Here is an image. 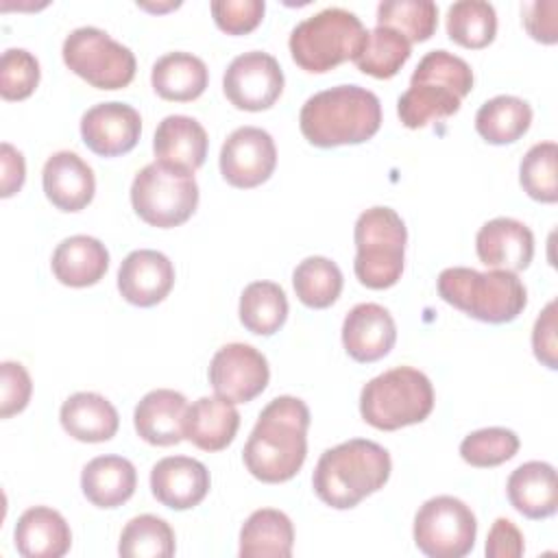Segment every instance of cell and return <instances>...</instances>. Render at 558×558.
I'll return each instance as SVG.
<instances>
[{"label": "cell", "instance_id": "17", "mask_svg": "<svg viewBox=\"0 0 558 558\" xmlns=\"http://www.w3.org/2000/svg\"><path fill=\"white\" fill-rule=\"evenodd\" d=\"M209 484L207 466L187 456L161 458L150 471V490L155 499L172 510L198 506L207 497Z\"/></svg>", "mask_w": 558, "mask_h": 558}, {"label": "cell", "instance_id": "14", "mask_svg": "<svg viewBox=\"0 0 558 558\" xmlns=\"http://www.w3.org/2000/svg\"><path fill=\"white\" fill-rule=\"evenodd\" d=\"M277 166V148L268 131L259 126L235 129L220 148V174L240 190L257 187L270 179Z\"/></svg>", "mask_w": 558, "mask_h": 558}, {"label": "cell", "instance_id": "23", "mask_svg": "<svg viewBox=\"0 0 558 558\" xmlns=\"http://www.w3.org/2000/svg\"><path fill=\"white\" fill-rule=\"evenodd\" d=\"M207 131L190 116H166L155 131V161L194 172L207 157Z\"/></svg>", "mask_w": 558, "mask_h": 558}, {"label": "cell", "instance_id": "24", "mask_svg": "<svg viewBox=\"0 0 558 558\" xmlns=\"http://www.w3.org/2000/svg\"><path fill=\"white\" fill-rule=\"evenodd\" d=\"M240 412L222 397L196 399L183 418V438L203 451H220L235 438Z\"/></svg>", "mask_w": 558, "mask_h": 558}, {"label": "cell", "instance_id": "29", "mask_svg": "<svg viewBox=\"0 0 558 558\" xmlns=\"http://www.w3.org/2000/svg\"><path fill=\"white\" fill-rule=\"evenodd\" d=\"M150 83L163 100L187 102L205 92L209 83V70L201 57L174 50L153 63Z\"/></svg>", "mask_w": 558, "mask_h": 558}, {"label": "cell", "instance_id": "36", "mask_svg": "<svg viewBox=\"0 0 558 558\" xmlns=\"http://www.w3.org/2000/svg\"><path fill=\"white\" fill-rule=\"evenodd\" d=\"M118 551L124 558H170L174 556V532L155 514L133 517L120 534Z\"/></svg>", "mask_w": 558, "mask_h": 558}, {"label": "cell", "instance_id": "25", "mask_svg": "<svg viewBox=\"0 0 558 558\" xmlns=\"http://www.w3.org/2000/svg\"><path fill=\"white\" fill-rule=\"evenodd\" d=\"M508 499L527 519H547L558 508L556 469L549 462L530 460L517 466L506 484Z\"/></svg>", "mask_w": 558, "mask_h": 558}, {"label": "cell", "instance_id": "9", "mask_svg": "<svg viewBox=\"0 0 558 558\" xmlns=\"http://www.w3.org/2000/svg\"><path fill=\"white\" fill-rule=\"evenodd\" d=\"M131 205L150 227L170 229L183 225L198 205L194 172L153 161L131 183Z\"/></svg>", "mask_w": 558, "mask_h": 558}, {"label": "cell", "instance_id": "12", "mask_svg": "<svg viewBox=\"0 0 558 558\" xmlns=\"http://www.w3.org/2000/svg\"><path fill=\"white\" fill-rule=\"evenodd\" d=\"M222 89L235 109H270L283 92L281 65L272 54L262 50L238 54L225 70Z\"/></svg>", "mask_w": 558, "mask_h": 558}, {"label": "cell", "instance_id": "46", "mask_svg": "<svg viewBox=\"0 0 558 558\" xmlns=\"http://www.w3.org/2000/svg\"><path fill=\"white\" fill-rule=\"evenodd\" d=\"M0 166H2V177H0V196L9 198L13 196L26 177V163L24 155L13 148L9 142H2L0 146Z\"/></svg>", "mask_w": 558, "mask_h": 558}, {"label": "cell", "instance_id": "7", "mask_svg": "<svg viewBox=\"0 0 558 558\" xmlns=\"http://www.w3.org/2000/svg\"><path fill=\"white\" fill-rule=\"evenodd\" d=\"M434 408V388L425 373L397 366L373 377L360 392V414L375 429L395 432L421 423Z\"/></svg>", "mask_w": 558, "mask_h": 558}, {"label": "cell", "instance_id": "41", "mask_svg": "<svg viewBox=\"0 0 558 558\" xmlns=\"http://www.w3.org/2000/svg\"><path fill=\"white\" fill-rule=\"evenodd\" d=\"M266 11L264 0H214L211 15L220 31L229 35H244L257 28Z\"/></svg>", "mask_w": 558, "mask_h": 558}, {"label": "cell", "instance_id": "32", "mask_svg": "<svg viewBox=\"0 0 558 558\" xmlns=\"http://www.w3.org/2000/svg\"><path fill=\"white\" fill-rule=\"evenodd\" d=\"M240 323L257 336H272L288 318V296L275 281H253L240 296Z\"/></svg>", "mask_w": 558, "mask_h": 558}, {"label": "cell", "instance_id": "39", "mask_svg": "<svg viewBox=\"0 0 558 558\" xmlns=\"http://www.w3.org/2000/svg\"><path fill=\"white\" fill-rule=\"evenodd\" d=\"M519 451V436L506 427H484L471 432L460 442V456L466 464L488 469L508 462Z\"/></svg>", "mask_w": 558, "mask_h": 558}, {"label": "cell", "instance_id": "1", "mask_svg": "<svg viewBox=\"0 0 558 558\" xmlns=\"http://www.w3.org/2000/svg\"><path fill=\"white\" fill-rule=\"evenodd\" d=\"M310 410L299 397H275L257 416L242 458L253 477L266 484L292 480L307 456Z\"/></svg>", "mask_w": 558, "mask_h": 558}, {"label": "cell", "instance_id": "35", "mask_svg": "<svg viewBox=\"0 0 558 558\" xmlns=\"http://www.w3.org/2000/svg\"><path fill=\"white\" fill-rule=\"evenodd\" d=\"M410 41L386 26H375L368 31L362 52L353 59L360 72L375 78H392L403 63L410 59Z\"/></svg>", "mask_w": 558, "mask_h": 558}, {"label": "cell", "instance_id": "34", "mask_svg": "<svg viewBox=\"0 0 558 558\" xmlns=\"http://www.w3.org/2000/svg\"><path fill=\"white\" fill-rule=\"evenodd\" d=\"M447 35L464 48H486L497 35V13L486 0H460L447 9Z\"/></svg>", "mask_w": 558, "mask_h": 558}, {"label": "cell", "instance_id": "26", "mask_svg": "<svg viewBox=\"0 0 558 558\" xmlns=\"http://www.w3.org/2000/svg\"><path fill=\"white\" fill-rule=\"evenodd\" d=\"M50 266L63 286L87 288L105 277L109 251L92 235H70L57 244Z\"/></svg>", "mask_w": 558, "mask_h": 558}, {"label": "cell", "instance_id": "18", "mask_svg": "<svg viewBox=\"0 0 558 558\" xmlns=\"http://www.w3.org/2000/svg\"><path fill=\"white\" fill-rule=\"evenodd\" d=\"M475 251L484 266L519 272L534 257V235L521 220L499 216L480 227Z\"/></svg>", "mask_w": 558, "mask_h": 558}, {"label": "cell", "instance_id": "20", "mask_svg": "<svg viewBox=\"0 0 558 558\" xmlns=\"http://www.w3.org/2000/svg\"><path fill=\"white\" fill-rule=\"evenodd\" d=\"M46 198L61 211L85 209L96 192L94 170L72 150L50 155L41 170Z\"/></svg>", "mask_w": 558, "mask_h": 558}, {"label": "cell", "instance_id": "40", "mask_svg": "<svg viewBox=\"0 0 558 558\" xmlns=\"http://www.w3.org/2000/svg\"><path fill=\"white\" fill-rule=\"evenodd\" d=\"M39 83V61L24 48H7L0 59V96L4 100L28 98Z\"/></svg>", "mask_w": 558, "mask_h": 558}, {"label": "cell", "instance_id": "28", "mask_svg": "<svg viewBox=\"0 0 558 558\" xmlns=\"http://www.w3.org/2000/svg\"><path fill=\"white\" fill-rule=\"evenodd\" d=\"M63 429L81 442H105L116 436L120 418L109 399L98 392L70 395L59 412Z\"/></svg>", "mask_w": 558, "mask_h": 558}, {"label": "cell", "instance_id": "11", "mask_svg": "<svg viewBox=\"0 0 558 558\" xmlns=\"http://www.w3.org/2000/svg\"><path fill=\"white\" fill-rule=\"evenodd\" d=\"M477 521L458 497L427 499L414 517V543L429 558H462L475 545Z\"/></svg>", "mask_w": 558, "mask_h": 558}, {"label": "cell", "instance_id": "10", "mask_svg": "<svg viewBox=\"0 0 558 558\" xmlns=\"http://www.w3.org/2000/svg\"><path fill=\"white\" fill-rule=\"evenodd\" d=\"M65 65L98 89L126 87L135 76V54L96 26H78L61 48Z\"/></svg>", "mask_w": 558, "mask_h": 558}, {"label": "cell", "instance_id": "27", "mask_svg": "<svg viewBox=\"0 0 558 558\" xmlns=\"http://www.w3.org/2000/svg\"><path fill=\"white\" fill-rule=\"evenodd\" d=\"M137 486L131 460L122 456H98L83 466L81 488L96 508H118L129 501Z\"/></svg>", "mask_w": 558, "mask_h": 558}, {"label": "cell", "instance_id": "19", "mask_svg": "<svg viewBox=\"0 0 558 558\" xmlns=\"http://www.w3.org/2000/svg\"><path fill=\"white\" fill-rule=\"evenodd\" d=\"M397 340V325L379 303H357L344 316L342 344L355 362H377L390 353Z\"/></svg>", "mask_w": 558, "mask_h": 558}, {"label": "cell", "instance_id": "45", "mask_svg": "<svg viewBox=\"0 0 558 558\" xmlns=\"http://www.w3.org/2000/svg\"><path fill=\"white\" fill-rule=\"evenodd\" d=\"M488 558H519L525 551L523 534L510 519H495V523L488 530L486 547Z\"/></svg>", "mask_w": 558, "mask_h": 558}, {"label": "cell", "instance_id": "31", "mask_svg": "<svg viewBox=\"0 0 558 558\" xmlns=\"http://www.w3.org/2000/svg\"><path fill=\"white\" fill-rule=\"evenodd\" d=\"M532 107L517 96L501 94L486 100L475 113V131L495 146L512 144L527 133Z\"/></svg>", "mask_w": 558, "mask_h": 558}, {"label": "cell", "instance_id": "16", "mask_svg": "<svg viewBox=\"0 0 558 558\" xmlns=\"http://www.w3.org/2000/svg\"><path fill=\"white\" fill-rule=\"evenodd\" d=\"M174 286L172 262L153 248L131 251L118 268V290L124 301L137 307L161 303Z\"/></svg>", "mask_w": 558, "mask_h": 558}, {"label": "cell", "instance_id": "13", "mask_svg": "<svg viewBox=\"0 0 558 558\" xmlns=\"http://www.w3.org/2000/svg\"><path fill=\"white\" fill-rule=\"evenodd\" d=\"M270 379L268 360L262 351L244 342L220 347L209 362V384L214 392L231 403L253 401Z\"/></svg>", "mask_w": 558, "mask_h": 558}, {"label": "cell", "instance_id": "2", "mask_svg": "<svg viewBox=\"0 0 558 558\" xmlns=\"http://www.w3.org/2000/svg\"><path fill=\"white\" fill-rule=\"evenodd\" d=\"M299 126L303 137L318 148L362 144L381 126V102L366 87L336 85L303 102Z\"/></svg>", "mask_w": 558, "mask_h": 558}, {"label": "cell", "instance_id": "5", "mask_svg": "<svg viewBox=\"0 0 558 558\" xmlns=\"http://www.w3.org/2000/svg\"><path fill=\"white\" fill-rule=\"evenodd\" d=\"M436 286L445 303L490 325L514 320L527 303L523 281L510 270L493 268L480 272L466 266H453L438 275Z\"/></svg>", "mask_w": 558, "mask_h": 558}, {"label": "cell", "instance_id": "22", "mask_svg": "<svg viewBox=\"0 0 558 558\" xmlns=\"http://www.w3.org/2000/svg\"><path fill=\"white\" fill-rule=\"evenodd\" d=\"M13 541L24 558H61L70 551L72 532L61 512L48 506H33L20 514Z\"/></svg>", "mask_w": 558, "mask_h": 558}, {"label": "cell", "instance_id": "4", "mask_svg": "<svg viewBox=\"0 0 558 558\" xmlns=\"http://www.w3.org/2000/svg\"><path fill=\"white\" fill-rule=\"evenodd\" d=\"M473 89L471 65L447 50H429L410 76V87L397 100L403 126L421 129L434 120L453 116L462 98Z\"/></svg>", "mask_w": 558, "mask_h": 558}, {"label": "cell", "instance_id": "6", "mask_svg": "<svg viewBox=\"0 0 558 558\" xmlns=\"http://www.w3.org/2000/svg\"><path fill=\"white\" fill-rule=\"evenodd\" d=\"M368 31L362 20L342 9H323L299 22L288 39L290 54L305 72L323 74L344 61H353L366 41Z\"/></svg>", "mask_w": 558, "mask_h": 558}, {"label": "cell", "instance_id": "37", "mask_svg": "<svg viewBox=\"0 0 558 558\" xmlns=\"http://www.w3.org/2000/svg\"><path fill=\"white\" fill-rule=\"evenodd\" d=\"M438 24V7L432 0H384L377 7V26L401 33L410 44L425 41Z\"/></svg>", "mask_w": 558, "mask_h": 558}, {"label": "cell", "instance_id": "3", "mask_svg": "<svg viewBox=\"0 0 558 558\" xmlns=\"http://www.w3.org/2000/svg\"><path fill=\"white\" fill-rule=\"evenodd\" d=\"M390 453L366 438H351L325 449L316 462L312 486L318 499L336 510L355 508L390 477Z\"/></svg>", "mask_w": 558, "mask_h": 558}, {"label": "cell", "instance_id": "47", "mask_svg": "<svg viewBox=\"0 0 558 558\" xmlns=\"http://www.w3.org/2000/svg\"><path fill=\"white\" fill-rule=\"evenodd\" d=\"M181 2H168V4H148V2H137V7L148 9V11H168V9H177Z\"/></svg>", "mask_w": 558, "mask_h": 558}, {"label": "cell", "instance_id": "30", "mask_svg": "<svg viewBox=\"0 0 558 558\" xmlns=\"http://www.w3.org/2000/svg\"><path fill=\"white\" fill-rule=\"evenodd\" d=\"M294 545V527L286 512L275 508L255 510L240 530L242 558H288Z\"/></svg>", "mask_w": 558, "mask_h": 558}, {"label": "cell", "instance_id": "15", "mask_svg": "<svg viewBox=\"0 0 558 558\" xmlns=\"http://www.w3.org/2000/svg\"><path fill=\"white\" fill-rule=\"evenodd\" d=\"M142 133V118L126 102H98L81 118L85 146L100 157H118L135 148Z\"/></svg>", "mask_w": 558, "mask_h": 558}, {"label": "cell", "instance_id": "33", "mask_svg": "<svg viewBox=\"0 0 558 558\" xmlns=\"http://www.w3.org/2000/svg\"><path fill=\"white\" fill-rule=\"evenodd\" d=\"M292 286L299 301L312 310H325L342 292V272L336 262L323 255H310L296 264Z\"/></svg>", "mask_w": 558, "mask_h": 558}, {"label": "cell", "instance_id": "21", "mask_svg": "<svg viewBox=\"0 0 558 558\" xmlns=\"http://www.w3.org/2000/svg\"><path fill=\"white\" fill-rule=\"evenodd\" d=\"M187 399L170 388H157L142 397L133 412V425L142 440L155 447H170L183 440Z\"/></svg>", "mask_w": 558, "mask_h": 558}, {"label": "cell", "instance_id": "8", "mask_svg": "<svg viewBox=\"0 0 558 558\" xmlns=\"http://www.w3.org/2000/svg\"><path fill=\"white\" fill-rule=\"evenodd\" d=\"M355 262L353 270L362 286L386 290L401 279L408 229L392 207H371L362 211L353 227Z\"/></svg>", "mask_w": 558, "mask_h": 558}, {"label": "cell", "instance_id": "42", "mask_svg": "<svg viewBox=\"0 0 558 558\" xmlns=\"http://www.w3.org/2000/svg\"><path fill=\"white\" fill-rule=\"evenodd\" d=\"M33 392V381L28 371L20 362H2L0 364V416L9 418L22 412Z\"/></svg>", "mask_w": 558, "mask_h": 558}, {"label": "cell", "instance_id": "43", "mask_svg": "<svg viewBox=\"0 0 558 558\" xmlns=\"http://www.w3.org/2000/svg\"><path fill=\"white\" fill-rule=\"evenodd\" d=\"M532 349L541 364L549 371L558 368V340H556V301H549L532 329Z\"/></svg>", "mask_w": 558, "mask_h": 558}, {"label": "cell", "instance_id": "44", "mask_svg": "<svg viewBox=\"0 0 558 558\" xmlns=\"http://www.w3.org/2000/svg\"><path fill=\"white\" fill-rule=\"evenodd\" d=\"M556 11H558L556 0H534L530 4H523V26L532 39L543 44L558 41Z\"/></svg>", "mask_w": 558, "mask_h": 558}, {"label": "cell", "instance_id": "38", "mask_svg": "<svg viewBox=\"0 0 558 558\" xmlns=\"http://www.w3.org/2000/svg\"><path fill=\"white\" fill-rule=\"evenodd\" d=\"M519 181L523 192L538 203L558 201V146L556 142L534 144L521 159Z\"/></svg>", "mask_w": 558, "mask_h": 558}]
</instances>
